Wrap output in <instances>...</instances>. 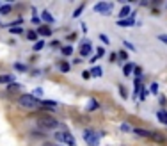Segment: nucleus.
I'll return each mask as SVG.
<instances>
[{
    "mask_svg": "<svg viewBox=\"0 0 167 146\" xmlns=\"http://www.w3.org/2000/svg\"><path fill=\"white\" fill-rule=\"evenodd\" d=\"M133 68H135V66H133V64H130V62H128V64H126V66H124V68H123V73H124V75H130V73H132V70H133Z\"/></svg>",
    "mask_w": 167,
    "mask_h": 146,
    "instance_id": "f3484780",
    "label": "nucleus"
},
{
    "mask_svg": "<svg viewBox=\"0 0 167 146\" xmlns=\"http://www.w3.org/2000/svg\"><path fill=\"white\" fill-rule=\"evenodd\" d=\"M61 71H69V64L68 62H61Z\"/></svg>",
    "mask_w": 167,
    "mask_h": 146,
    "instance_id": "4be33fe9",
    "label": "nucleus"
},
{
    "mask_svg": "<svg viewBox=\"0 0 167 146\" xmlns=\"http://www.w3.org/2000/svg\"><path fill=\"white\" fill-rule=\"evenodd\" d=\"M27 37H29V39H32V41H34V39H36V37H37V34H36V32H32V30H30V32H27Z\"/></svg>",
    "mask_w": 167,
    "mask_h": 146,
    "instance_id": "b1692460",
    "label": "nucleus"
},
{
    "mask_svg": "<svg viewBox=\"0 0 167 146\" xmlns=\"http://www.w3.org/2000/svg\"><path fill=\"white\" fill-rule=\"evenodd\" d=\"M41 105H46V107H57V102H46V100H41Z\"/></svg>",
    "mask_w": 167,
    "mask_h": 146,
    "instance_id": "aec40b11",
    "label": "nucleus"
},
{
    "mask_svg": "<svg viewBox=\"0 0 167 146\" xmlns=\"http://www.w3.org/2000/svg\"><path fill=\"white\" fill-rule=\"evenodd\" d=\"M133 132L137 134V135H142V137H151V132H148V130H140V128H133Z\"/></svg>",
    "mask_w": 167,
    "mask_h": 146,
    "instance_id": "f8f14e48",
    "label": "nucleus"
},
{
    "mask_svg": "<svg viewBox=\"0 0 167 146\" xmlns=\"http://www.w3.org/2000/svg\"><path fill=\"white\" fill-rule=\"evenodd\" d=\"M13 82V77H9V75H2L0 77V84H11Z\"/></svg>",
    "mask_w": 167,
    "mask_h": 146,
    "instance_id": "2eb2a0df",
    "label": "nucleus"
},
{
    "mask_svg": "<svg viewBox=\"0 0 167 146\" xmlns=\"http://www.w3.org/2000/svg\"><path fill=\"white\" fill-rule=\"evenodd\" d=\"M84 139L91 146H98V143H100V135L94 130H84Z\"/></svg>",
    "mask_w": 167,
    "mask_h": 146,
    "instance_id": "20e7f679",
    "label": "nucleus"
},
{
    "mask_svg": "<svg viewBox=\"0 0 167 146\" xmlns=\"http://www.w3.org/2000/svg\"><path fill=\"white\" fill-rule=\"evenodd\" d=\"M41 16H43V20H44V22H48V23H50V22H53V16H52L50 13H48V11L41 13Z\"/></svg>",
    "mask_w": 167,
    "mask_h": 146,
    "instance_id": "dca6fc26",
    "label": "nucleus"
},
{
    "mask_svg": "<svg viewBox=\"0 0 167 146\" xmlns=\"http://www.w3.org/2000/svg\"><path fill=\"white\" fill-rule=\"evenodd\" d=\"M55 139H57V141H62V143H66V144H69V146L77 144L75 137H73L69 132H57V134H55Z\"/></svg>",
    "mask_w": 167,
    "mask_h": 146,
    "instance_id": "7ed1b4c3",
    "label": "nucleus"
},
{
    "mask_svg": "<svg viewBox=\"0 0 167 146\" xmlns=\"http://www.w3.org/2000/svg\"><path fill=\"white\" fill-rule=\"evenodd\" d=\"M11 13V6H2L0 7V15H9Z\"/></svg>",
    "mask_w": 167,
    "mask_h": 146,
    "instance_id": "a211bd4d",
    "label": "nucleus"
},
{
    "mask_svg": "<svg viewBox=\"0 0 167 146\" xmlns=\"http://www.w3.org/2000/svg\"><path fill=\"white\" fill-rule=\"evenodd\" d=\"M153 141H157V143H160V144H164L165 143V135H162V134H158V132H151V137Z\"/></svg>",
    "mask_w": 167,
    "mask_h": 146,
    "instance_id": "423d86ee",
    "label": "nucleus"
},
{
    "mask_svg": "<svg viewBox=\"0 0 167 146\" xmlns=\"http://www.w3.org/2000/svg\"><path fill=\"white\" fill-rule=\"evenodd\" d=\"M110 9H112V4H110V2H100V4L94 6V11L96 13H102V15H107Z\"/></svg>",
    "mask_w": 167,
    "mask_h": 146,
    "instance_id": "39448f33",
    "label": "nucleus"
},
{
    "mask_svg": "<svg viewBox=\"0 0 167 146\" xmlns=\"http://www.w3.org/2000/svg\"><path fill=\"white\" fill-rule=\"evenodd\" d=\"M103 55V48H98L96 50V57H102ZM96 57H93V61H96Z\"/></svg>",
    "mask_w": 167,
    "mask_h": 146,
    "instance_id": "cd10ccee",
    "label": "nucleus"
},
{
    "mask_svg": "<svg viewBox=\"0 0 167 146\" xmlns=\"http://www.w3.org/2000/svg\"><path fill=\"white\" fill-rule=\"evenodd\" d=\"M102 75H103V71H102V68H100V66L91 70V77H102Z\"/></svg>",
    "mask_w": 167,
    "mask_h": 146,
    "instance_id": "4468645a",
    "label": "nucleus"
},
{
    "mask_svg": "<svg viewBox=\"0 0 167 146\" xmlns=\"http://www.w3.org/2000/svg\"><path fill=\"white\" fill-rule=\"evenodd\" d=\"M71 54H73L71 46H64V48H62V55H71Z\"/></svg>",
    "mask_w": 167,
    "mask_h": 146,
    "instance_id": "6ab92c4d",
    "label": "nucleus"
},
{
    "mask_svg": "<svg viewBox=\"0 0 167 146\" xmlns=\"http://www.w3.org/2000/svg\"><path fill=\"white\" fill-rule=\"evenodd\" d=\"M91 54V45L89 43H84L82 46H80V55L84 57V55H89Z\"/></svg>",
    "mask_w": 167,
    "mask_h": 146,
    "instance_id": "0eeeda50",
    "label": "nucleus"
},
{
    "mask_svg": "<svg viewBox=\"0 0 167 146\" xmlns=\"http://www.w3.org/2000/svg\"><path fill=\"white\" fill-rule=\"evenodd\" d=\"M82 9H84V7H82V6H80V7H78V9H77V11H75V15H73V16H78V15H80V13H82Z\"/></svg>",
    "mask_w": 167,
    "mask_h": 146,
    "instance_id": "2f4dec72",
    "label": "nucleus"
},
{
    "mask_svg": "<svg viewBox=\"0 0 167 146\" xmlns=\"http://www.w3.org/2000/svg\"><path fill=\"white\" fill-rule=\"evenodd\" d=\"M158 39H160V41H164V43L167 45V34H160V36H158Z\"/></svg>",
    "mask_w": 167,
    "mask_h": 146,
    "instance_id": "c756f323",
    "label": "nucleus"
},
{
    "mask_svg": "<svg viewBox=\"0 0 167 146\" xmlns=\"http://www.w3.org/2000/svg\"><path fill=\"white\" fill-rule=\"evenodd\" d=\"M37 125H39V128H44V130H53V128H57L59 123L57 119H53L50 116H43L37 119Z\"/></svg>",
    "mask_w": 167,
    "mask_h": 146,
    "instance_id": "f03ea898",
    "label": "nucleus"
},
{
    "mask_svg": "<svg viewBox=\"0 0 167 146\" xmlns=\"http://www.w3.org/2000/svg\"><path fill=\"white\" fill-rule=\"evenodd\" d=\"M18 88H20V86H18V84H15V82H11V84H9V91H16V89H18Z\"/></svg>",
    "mask_w": 167,
    "mask_h": 146,
    "instance_id": "5701e85b",
    "label": "nucleus"
},
{
    "mask_svg": "<svg viewBox=\"0 0 167 146\" xmlns=\"http://www.w3.org/2000/svg\"><path fill=\"white\" fill-rule=\"evenodd\" d=\"M117 55H119V57H121V59H126V57H128V55H126V54H124V52H119V54H117Z\"/></svg>",
    "mask_w": 167,
    "mask_h": 146,
    "instance_id": "72a5a7b5",
    "label": "nucleus"
},
{
    "mask_svg": "<svg viewBox=\"0 0 167 146\" xmlns=\"http://www.w3.org/2000/svg\"><path fill=\"white\" fill-rule=\"evenodd\" d=\"M157 116H158V121H160V123L167 125V112H165V110H158V112H157Z\"/></svg>",
    "mask_w": 167,
    "mask_h": 146,
    "instance_id": "1a4fd4ad",
    "label": "nucleus"
},
{
    "mask_svg": "<svg viewBox=\"0 0 167 146\" xmlns=\"http://www.w3.org/2000/svg\"><path fill=\"white\" fill-rule=\"evenodd\" d=\"M119 91H121V95H123L124 98H126V91H124V88H123V86H119Z\"/></svg>",
    "mask_w": 167,
    "mask_h": 146,
    "instance_id": "7c9ffc66",
    "label": "nucleus"
},
{
    "mask_svg": "<svg viewBox=\"0 0 167 146\" xmlns=\"http://www.w3.org/2000/svg\"><path fill=\"white\" fill-rule=\"evenodd\" d=\"M121 130H123V132H130L132 127H130V125H126V123H123V125H121Z\"/></svg>",
    "mask_w": 167,
    "mask_h": 146,
    "instance_id": "a878e982",
    "label": "nucleus"
},
{
    "mask_svg": "<svg viewBox=\"0 0 167 146\" xmlns=\"http://www.w3.org/2000/svg\"><path fill=\"white\" fill-rule=\"evenodd\" d=\"M130 15V7L128 6H124L123 9H121V13H119V16H121V20H126V16Z\"/></svg>",
    "mask_w": 167,
    "mask_h": 146,
    "instance_id": "ddd939ff",
    "label": "nucleus"
},
{
    "mask_svg": "<svg viewBox=\"0 0 167 146\" xmlns=\"http://www.w3.org/2000/svg\"><path fill=\"white\" fill-rule=\"evenodd\" d=\"M37 32H39V34H43V36H50V34H52V29L48 27V25H41V27L37 29Z\"/></svg>",
    "mask_w": 167,
    "mask_h": 146,
    "instance_id": "6e6552de",
    "label": "nucleus"
},
{
    "mask_svg": "<svg viewBox=\"0 0 167 146\" xmlns=\"http://www.w3.org/2000/svg\"><path fill=\"white\" fill-rule=\"evenodd\" d=\"M151 93H155V95L158 93V84H157V82H155V84H151Z\"/></svg>",
    "mask_w": 167,
    "mask_h": 146,
    "instance_id": "bb28decb",
    "label": "nucleus"
},
{
    "mask_svg": "<svg viewBox=\"0 0 167 146\" xmlns=\"http://www.w3.org/2000/svg\"><path fill=\"white\" fill-rule=\"evenodd\" d=\"M18 103H20V107L22 109H37L39 105H41V100H36V96H32V95H23L20 100H18Z\"/></svg>",
    "mask_w": 167,
    "mask_h": 146,
    "instance_id": "f257e3e1",
    "label": "nucleus"
},
{
    "mask_svg": "<svg viewBox=\"0 0 167 146\" xmlns=\"http://www.w3.org/2000/svg\"><path fill=\"white\" fill-rule=\"evenodd\" d=\"M16 70H20V71H25V66H22V64H16Z\"/></svg>",
    "mask_w": 167,
    "mask_h": 146,
    "instance_id": "473e14b6",
    "label": "nucleus"
},
{
    "mask_svg": "<svg viewBox=\"0 0 167 146\" xmlns=\"http://www.w3.org/2000/svg\"><path fill=\"white\" fill-rule=\"evenodd\" d=\"M117 25H121V27H128V25H133V16L126 18V20H119V22H117Z\"/></svg>",
    "mask_w": 167,
    "mask_h": 146,
    "instance_id": "9d476101",
    "label": "nucleus"
},
{
    "mask_svg": "<svg viewBox=\"0 0 167 146\" xmlns=\"http://www.w3.org/2000/svg\"><path fill=\"white\" fill-rule=\"evenodd\" d=\"M139 95H142V86H140V79H135V98H139Z\"/></svg>",
    "mask_w": 167,
    "mask_h": 146,
    "instance_id": "9b49d317",
    "label": "nucleus"
},
{
    "mask_svg": "<svg viewBox=\"0 0 167 146\" xmlns=\"http://www.w3.org/2000/svg\"><path fill=\"white\" fill-rule=\"evenodd\" d=\"M133 71H135V75H137V79H139V77H140V73H142V70H140L139 66H135V68H133Z\"/></svg>",
    "mask_w": 167,
    "mask_h": 146,
    "instance_id": "c85d7f7f",
    "label": "nucleus"
},
{
    "mask_svg": "<svg viewBox=\"0 0 167 146\" xmlns=\"http://www.w3.org/2000/svg\"><path fill=\"white\" fill-rule=\"evenodd\" d=\"M9 30H11V32H15V34H20V32H22V27H11V29H9Z\"/></svg>",
    "mask_w": 167,
    "mask_h": 146,
    "instance_id": "393cba45",
    "label": "nucleus"
},
{
    "mask_svg": "<svg viewBox=\"0 0 167 146\" xmlns=\"http://www.w3.org/2000/svg\"><path fill=\"white\" fill-rule=\"evenodd\" d=\"M43 46H44V41H43V39H41V41H37V43L36 45H34V50H41V48H43Z\"/></svg>",
    "mask_w": 167,
    "mask_h": 146,
    "instance_id": "412c9836",
    "label": "nucleus"
}]
</instances>
